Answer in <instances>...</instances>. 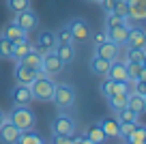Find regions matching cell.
I'll return each mask as SVG.
<instances>
[{
	"label": "cell",
	"instance_id": "1",
	"mask_svg": "<svg viewBox=\"0 0 146 144\" xmlns=\"http://www.w3.org/2000/svg\"><path fill=\"white\" fill-rule=\"evenodd\" d=\"M32 93V99H39V101H52L54 97V88H56V82L52 80L47 73H39L35 80L28 84Z\"/></svg>",
	"mask_w": 146,
	"mask_h": 144
},
{
	"label": "cell",
	"instance_id": "2",
	"mask_svg": "<svg viewBox=\"0 0 146 144\" xmlns=\"http://www.w3.org/2000/svg\"><path fill=\"white\" fill-rule=\"evenodd\" d=\"M7 118H9L19 131L35 129V125H36V116H35V112H32L28 105H13Z\"/></svg>",
	"mask_w": 146,
	"mask_h": 144
},
{
	"label": "cell",
	"instance_id": "3",
	"mask_svg": "<svg viewBox=\"0 0 146 144\" xmlns=\"http://www.w3.org/2000/svg\"><path fill=\"white\" fill-rule=\"evenodd\" d=\"M52 101L58 105V110H69L75 103V90H73V86L71 84H56Z\"/></svg>",
	"mask_w": 146,
	"mask_h": 144
},
{
	"label": "cell",
	"instance_id": "4",
	"mask_svg": "<svg viewBox=\"0 0 146 144\" xmlns=\"http://www.w3.org/2000/svg\"><path fill=\"white\" fill-rule=\"evenodd\" d=\"M52 133L54 135H73L75 133V121L69 114H58L52 123Z\"/></svg>",
	"mask_w": 146,
	"mask_h": 144
},
{
	"label": "cell",
	"instance_id": "5",
	"mask_svg": "<svg viewBox=\"0 0 146 144\" xmlns=\"http://www.w3.org/2000/svg\"><path fill=\"white\" fill-rule=\"evenodd\" d=\"M15 24H17L22 30H26V32H32L36 26H39V17H36V13L28 7V9H24V11H19V13H15V19H13Z\"/></svg>",
	"mask_w": 146,
	"mask_h": 144
},
{
	"label": "cell",
	"instance_id": "6",
	"mask_svg": "<svg viewBox=\"0 0 146 144\" xmlns=\"http://www.w3.org/2000/svg\"><path fill=\"white\" fill-rule=\"evenodd\" d=\"M62 67H64V65L60 63V58L56 56L54 50H50V52H45V54H41V69H43V73H47V75H54V73H60V71H62Z\"/></svg>",
	"mask_w": 146,
	"mask_h": 144
},
{
	"label": "cell",
	"instance_id": "7",
	"mask_svg": "<svg viewBox=\"0 0 146 144\" xmlns=\"http://www.w3.org/2000/svg\"><path fill=\"white\" fill-rule=\"evenodd\" d=\"M39 54H45V52H50V50H54L56 47V35L52 30H41L39 35H36V39H35V45H32Z\"/></svg>",
	"mask_w": 146,
	"mask_h": 144
},
{
	"label": "cell",
	"instance_id": "8",
	"mask_svg": "<svg viewBox=\"0 0 146 144\" xmlns=\"http://www.w3.org/2000/svg\"><path fill=\"white\" fill-rule=\"evenodd\" d=\"M67 28L71 30L73 41H88L90 39V26H88L84 19H80V17L71 19V22L67 24Z\"/></svg>",
	"mask_w": 146,
	"mask_h": 144
},
{
	"label": "cell",
	"instance_id": "9",
	"mask_svg": "<svg viewBox=\"0 0 146 144\" xmlns=\"http://www.w3.org/2000/svg\"><path fill=\"white\" fill-rule=\"evenodd\" d=\"M129 19H125L123 24H116V26H110L105 28V35H108V41H114V43L118 45H125V41H127V35H129Z\"/></svg>",
	"mask_w": 146,
	"mask_h": 144
},
{
	"label": "cell",
	"instance_id": "10",
	"mask_svg": "<svg viewBox=\"0 0 146 144\" xmlns=\"http://www.w3.org/2000/svg\"><path fill=\"white\" fill-rule=\"evenodd\" d=\"M19 133H22V131L7 118V121L0 125V144H15L17 138H19Z\"/></svg>",
	"mask_w": 146,
	"mask_h": 144
},
{
	"label": "cell",
	"instance_id": "11",
	"mask_svg": "<svg viewBox=\"0 0 146 144\" xmlns=\"http://www.w3.org/2000/svg\"><path fill=\"white\" fill-rule=\"evenodd\" d=\"M11 101L13 105H28L32 101V93L26 84H17L11 88Z\"/></svg>",
	"mask_w": 146,
	"mask_h": 144
},
{
	"label": "cell",
	"instance_id": "12",
	"mask_svg": "<svg viewBox=\"0 0 146 144\" xmlns=\"http://www.w3.org/2000/svg\"><path fill=\"white\" fill-rule=\"evenodd\" d=\"M127 47H146V32L142 26H129V35L125 41Z\"/></svg>",
	"mask_w": 146,
	"mask_h": 144
},
{
	"label": "cell",
	"instance_id": "13",
	"mask_svg": "<svg viewBox=\"0 0 146 144\" xmlns=\"http://www.w3.org/2000/svg\"><path fill=\"white\" fill-rule=\"evenodd\" d=\"M99 88H101L103 97H110V95H114V93H129V82H114V80H110V77H105Z\"/></svg>",
	"mask_w": 146,
	"mask_h": 144
},
{
	"label": "cell",
	"instance_id": "14",
	"mask_svg": "<svg viewBox=\"0 0 146 144\" xmlns=\"http://www.w3.org/2000/svg\"><path fill=\"white\" fill-rule=\"evenodd\" d=\"M36 75H39V71L32 69V67H28V65H24V63H17V67H15V82H17V84H26L28 86Z\"/></svg>",
	"mask_w": 146,
	"mask_h": 144
},
{
	"label": "cell",
	"instance_id": "15",
	"mask_svg": "<svg viewBox=\"0 0 146 144\" xmlns=\"http://www.w3.org/2000/svg\"><path fill=\"white\" fill-rule=\"evenodd\" d=\"M118 52H120V45L118 43H114V41H105V43L97 45V52H95V54L112 63V60L118 58Z\"/></svg>",
	"mask_w": 146,
	"mask_h": 144
},
{
	"label": "cell",
	"instance_id": "16",
	"mask_svg": "<svg viewBox=\"0 0 146 144\" xmlns=\"http://www.w3.org/2000/svg\"><path fill=\"white\" fill-rule=\"evenodd\" d=\"M105 77H110V80H114V82H129V77H127V67H125V63L112 60V63H110L108 73H105Z\"/></svg>",
	"mask_w": 146,
	"mask_h": 144
},
{
	"label": "cell",
	"instance_id": "17",
	"mask_svg": "<svg viewBox=\"0 0 146 144\" xmlns=\"http://www.w3.org/2000/svg\"><path fill=\"white\" fill-rule=\"evenodd\" d=\"M54 52H56V56L60 58L62 65H69L75 58V47H73V43H56Z\"/></svg>",
	"mask_w": 146,
	"mask_h": 144
},
{
	"label": "cell",
	"instance_id": "18",
	"mask_svg": "<svg viewBox=\"0 0 146 144\" xmlns=\"http://www.w3.org/2000/svg\"><path fill=\"white\" fill-rule=\"evenodd\" d=\"M125 67H127V77H129V82L146 80V63H125Z\"/></svg>",
	"mask_w": 146,
	"mask_h": 144
},
{
	"label": "cell",
	"instance_id": "19",
	"mask_svg": "<svg viewBox=\"0 0 146 144\" xmlns=\"http://www.w3.org/2000/svg\"><path fill=\"white\" fill-rule=\"evenodd\" d=\"M129 5V15L127 19H135V22H142L146 17V0H135V2H127Z\"/></svg>",
	"mask_w": 146,
	"mask_h": 144
},
{
	"label": "cell",
	"instance_id": "20",
	"mask_svg": "<svg viewBox=\"0 0 146 144\" xmlns=\"http://www.w3.org/2000/svg\"><path fill=\"white\" fill-rule=\"evenodd\" d=\"M99 125H101V129H103L105 138H118V127H120V121H118V118H112V116L101 118Z\"/></svg>",
	"mask_w": 146,
	"mask_h": 144
},
{
	"label": "cell",
	"instance_id": "21",
	"mask_svg": "<svg viewBox=\"0 0 146 144\" xmlns=\"http://www.w3.org/2000/svg\"><path fill=\"white\" fill-rule=\"evenodd\" d=\"M30 50H32V45H30V41H28V37H26V39H19V41H13L11 58L19 63V60L24 58V54H26V52H30Z\"/></svg>",
	"mask_w": 146,
	"mask_h": 144
},
{
	"label": "cell",
	"instance_id": "22",
	"mask_svg": "<svg viewBox=\"0 0 146 144\" xmlns=\"http://www.w3.org/2000/svg\"><path fill=\"white\" fill-rule=\"evenodd\" d=\"M84 135H86L90 142H95V144H103L105 140H108L99 123H92V125H88V127H86V131H84Z\"/></svg>",
	"mask_w": 146,
	"mask_h": 144
},
{
	"label": "cell",
	"instance_id": "23",
	"mask_svg": "<svg viewBox=\"0 0 146 144\" xmlns=\"http://www.w3.org/2000/svg\"><path fill=\"white\" fill-rule=\"evenodd\" d=\"M2 37H7L9 41H19V39H26L28 32L22 30V28H19L15 22H11V24H7V26H5V30H2Z\"/></svg>",
	"mask_w": 146,
	"mask_h": 144
},
{
	"label": "cell",
	"instance_id": "24",
	"mask_svg": "<svg viewBox=\"0 0 146 144\" xmlns=\"http://www.w3.org/2000/svg\"><path fill=\"white\" fill-rule=\"evenodd\" d=\"M15 144H47V142L36 133L35 129H26V131L19 133V138H17V142H15Z\"/></svg>",
	"mask_w": 146,
	"mask_h": 144
},
{
	"label": "cell",
	"instance_id": "25",
	"mask_svg": "<svg viewBox=\"0 0 146 144\" xmlns=\"http://www.w3.org/2000/svg\"><path fill=\"white\" fill-rule=\"evenodd\" d=\"M19 63H24V65H28V67H32V69H36L39 73H43V69H41V54L32 47L30 52H26L24 54V58L19 60Z\"/></svg>",
	"mask_w": 146,
	"mask_h": 144
},
{
	"label": "cell",
	"instance_id": "26",
	"mask_svg": "<svg viewBox=\"0 0 146 144\" xmlns=\"http://www.w3.org/2000/svg\"><path fill=\"white\" fill-rule=\"evenodd\" d=\"M108 99V105L114 112H118L120 108H125L127 105V99H129V93H114V95H110V97H105Z\"/></svg>",
	"mask_w": 146,
	"mask_h": 144
},
{
	"label": "cell",
	"instance_id": "27",
	"mask_svg": "<svg viewBox=\"0 0 146 144\" xmlns=\"http://www.w3.org/2000/svg\"><path fill=\"white\" fill-rule=\"evenodd\" d=\"M127 108L129 110H133V112L140 116L142 112H144V108H146V97H140V95H135V93H129V99H127Z\"/></svg>",
	"mask_w": 146,
	"mask_h": 144
},
{
	"label": "cell",
	"instance_id": "28",
	"mask_svg": "<svg viewBox=\"0 0 146 144\" xmlns=\"http://www.w3.org/2000/svg\"><path fill=\"white\" fill-rule=\"evenodd\" d=\"M108 69H110V60L101 58V56H97V54L90 58V71L92 73H97V75H105Z\"/></svg>",
	"mask_w": 146,
	"mask_h": 144
},
{
	"label": "cell",
	"instance_id": "29",
	"mask_svg": "<svg viewBox=\"0 0 146 144\" xmlns=\"http://www.w3.org/2000/svg\"><path fill=\"white\" fill-rule=\"evenodd\" d=\"M125 142H127V144H146V129L137 123V127L133 129V133L129 135Z\"/></svg>",
	"mask_w": 146,
	"mask_h": 144
},
{
	"label": "cell",
	"instance_id": "30",
	"mask_svg": "<svg viewBox=\"0 0 146 144\" xmlns=\"http://www.w3.org/2000/svg\"><path fill=\"white\" fill-rule=\"evenodd\" d=\"M125 63H146V52L144 47H129L127 60Z\"/></svg>",
	"mask_w": 146,
	"mask_h": 144
},
{
	"label": "cell",
	"instance_id": "31",
	"mask_svg": "<svg viewBox=\"0 0 146 144\" xmlns=\"http://www.w3.org/2000/svg\"><path fill=\"white\" fill-rule=\"evenodd\" d=\"M137 127V121H125V123H120V127H118V138H123V140H127L129 135L133 133V129Z\"/></svg>",
	"mask_w": 146,
	"mask_h": 144
},
{
	"label": "cell",
	"instance_id": "32",
	"mask_svg": "<svg viewBox=\"0 0 146 144\" xmlns=\"http://www.w3.org/2000/svg\"><path fill=\"white\" fill-rule=\"evenodd\" d=\"M11 50H13V41L0 35V58H11Z\"/></svg>",
	"mask_w": 146,
	"mask_h": 144
},
{
	"label": "cell",
	"instance_id": "33",
	"mask_svg": "<svg viewBox=\"0 0 146 144\" xmlns=\"http://www.w3.org/2000/svg\"><path fill=\"white\" fill-rule=\"evenodd\" d=\"M112 13L118 15V17H123V19H127V15H129L127 0H116V5H114V9H112Z\"/></svg>",
	"mask_w": 146,
	"mask_h": 144
},
{
	"label": "cell",
	"instance_id": "34",
	"mask_svg": "<svg viewBox=\"0 0 146 144\" xmlns=\"http://www.w3.org/2000/svg\"><path fill=\"white\" fill-rule=\"evenodd\" d=\"M54 35H56V43H75L73 37H71V30H69L67 26H62L58 32H54Z\"/></svg>",
	"mask_w": 146,
	"mask_h": 144
},
{
	"label": "cell",
	"instance_id": "35",
	"mask_svg": "<svg viewBox=\"0 0 146 144\" xmlns=\"http://www.w3.org/2000/svg\"><path fill=\"white\" fill-rule=\"evenodd\" d=\"M116 118H118L120 123H125V121H137V114L125 105V108H120L118 112H116Z\"/></svg>",
	"mask_w": 146,
	"mask_h": 144
},
{
	"label": "cell",
	"instance_id": "36",
	"mask_svg": "<svg viewBox=\"0 0 146 144\" xmlns=\"http://www.w3.org/2000/svg\"><path fill=\"white\" fill-rule=\"evenodd\" d=\"M7 5H9V9L13 11V13H19V11L30 7V0H7Z\"/></svg>",
	"mask_w": 146,
	"mask_h": 144
},
{
	"label": "cell",
	"instance_id": "37",
	"mask_svg": "<svg viewBox=\"0 0 146 144\" xmlns=\"http://www.w3.org/2000/svg\"><path fill=\"white\" fill-rule=\"evenodd\" d=\"M133 93L140 95V97H146V82L144 80H135L133 82Z\"/></svg>",
	"mask_w": 146,
	"mask_h": 144
},
{
	"label": "cell",
	"instance_id": "38",
	"mask_svg": "<svg viewBox=\"0 0 146 144\" xmlns=\"http://www.w3.org/2000/svg\"><path fill=\"white\" fill-rule=\"evenodd\" d=\"M123 22H125L123 17H118V15H114V13H108V17H105V28L116 26V24H123Z\"/></svg>",
	"mask_w": 146,
	"mask_h": 144
},
{
	"label": "cell",
	"instance_id": "39",
	"mask_svg": "<svg viewBox=\"0 0 146 144\" xmlns=\"http://www.w3.org/2000/svg\"><path fill=\"white\" fill-rule=\"evenodd\" d=\"M73 142V135H54L52 144H71Z\"/></svg>",
	"mask_w": 146,
	"mask_h": 144
},
{
	"label": "cell",
	"instance_id": "40",
	"mask_svg": "<svg viewBox=\"0 0 146 144\" xmlns=\"http://www.w3.org/2000/svg\"><path fill=\"white\" fill-rule=\"evenodd\" d=\"M101 2V9L105 11V13H112V9H114V5H116V0H99Z\"/></svg>",
	"mask_w": 146,
	"mask_h": 144
},
{
	"label": "cell",
	"instance_id": "41",
	"mask_svg": "<svg viewBox=\"0 0 146 144\" xmlns=\"http://www.w3.org/2000/svg\"><path fill=\"white\" fill-rule=\"evenodd\" d=\"M105 41H108V35H105V30L99 32V35H95V47H97V45H101V43H105Z\"/></svg>",
	"mask_w": 146,
	"mask_h": 144
},
{
	"label": "cell",
	"instance_id": "42",
	"mask_svg": "<svg viewBox=\"0 0 146 144\" xmlns=\"http://www.w3.org/2000/svg\"><path fill=\"white\" fill-rule=\"evenodd\" d=\"M5 121H7V114L2 112V110H0V125H2V123H5Z\"/></svg>",
	"mask_w": 146,
	"mask_h": 144
},
{
	"label": "cell",
	"instance_id": "43",
	"mask_svg": "<svg viewBox=\"0 0 146 144\" xmlns=\"http://www.w3.org/2000/svg\"><path fill=\"white\" fill-rule=\"evenodd\" d=\"M88 2H99V0H88Z\"/></svg>",
	"mask_w": 146,
	"mask_h": 144
},
{
	"label": "cell",
	"instance_id": "44",
	"mask_svg": "<svg viewBox=\"0 0 146 144\" xmlns=\"http://www.w3.org/2000/svg\"><path fill=\"white\" fill-rule=\"evenodd\" d=\"M127 2H135V0H127Z\"/></svg>",
	"mask_w": 146,
	"mask_h": 144
}]
</instances>
